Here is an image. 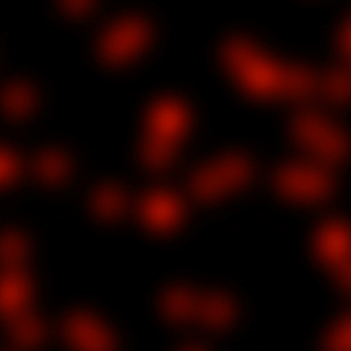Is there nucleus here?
Here are the masks:
<instances>
[{
    "label": "nucleus",
    "instance_id": "obj_18",
    "mask_svg": "<svg viewBox=\"0 0 351 351\" xmlns=\"http://www.w3.org/2000/svg\"><path fill=\"white\" fill-rule=\"evenodd\" d=\"M326 351H351V313H343L329 328L323 339Z\"/></svg>",
    "mask_w": 351,
    "mask_h": 351
},
{
    "label": "nucleus",
    "instance_id": "obj_19",
    "mask_svg": "<svg viewBox=\"0 0 351 351\" xmlns=\"http://www.w3.org/2000/svg\"><path fill=\"white\" fill-rule=\"evenodd\" d=\"M339 62L351 66V16L346 19L337 36Z\"/></svg>",
    "mask_w": 351,
    "mask_h": 351
},
{
    "label": "nucleus",
    "instance_id": "obj_1",
    "mask_svg": "<svg viewBox=\"0 0 351 351\" xmlns=\"http://www.w3.org/2000/svg\"><path fill=\"white\" fill-rule=\"evenodd\" d=\"M219 58L228 78L252 101L314 104L318 72L281 59L255 40L234 36L223 44Z\"/></svg>",
    "mask_w": 351,
    "mask_h": 351
},
{
    "label": "nucleus",
    "instance_id": "obj_5",
    "mask_svg": "<svg viewBox=\"0 0 351 351\" xmlns=\"http://www.w3.org/2000/svg\"><path fill=\"white\" fill-rule=\"evenodd\" d=\"M155 36V27L145 15H119L108 21L96 36L95 58L108 69L127 68L144 56Z\"/></svg>",
    "mask_w": 351,
    "mask_h": 351
},
{
    "label": "nucleus",
    "instance_id": "obj_7",
    "mask_svg": "<svg viewBox=\"0 0 351 351\" xmlns=\"http://www.w3.org/2000/svg\"><path fill=\"white\" fill-rule=\"evenodd\" d=\"M254 175V166L247 157L226 153L195 170L186 193L193 202L213 203L244 189Z\"/></svg>",
    "mask_w": 351,
    "mask_h": 351
},
{
    "label": "nucleus",
    "instance_id": "obj_6",
    "mask_svg": "<svg viewBox=\"0 0 351 351\" xmlns=\"http://www.w3.org/2000/svg\"><path fill=\"white\" fill-rule=\"evenodd\" d=\"M160 308L165 317L176 323H195L213 330L230 325L236 306L229 296L215 292H200L177 285L162 296Z\"/></svg>",
    "mask_w": 351,
    "mask_h": 351
},
{
    "label": "nucleus",
    "instance_id": "obj_13",
    "mask_svg": "<svg viewBox=\"0 0 351 351\" xmlns=\"http://www.w3.org/2000/svg\"><path fill=\"white\" fill-rule=\"evenodd\" d=\"M318 78L319 86L314 104L339 106L350 102L351 66L339 62L331 69L318 72Z\"/></svg>",
    "mask_w": 351,
    "mask_h": 351
},
{
    "label": "nucleus",
    "instance_id": "obj_3",
    "mask_svg": "<svg viewBox=\"0 0 351 351\" xmlns=\"http://www.w3.org/2000/svg\"><path fill=\"white\" fill-rule=\"evenodd\" d=\"M193 124V109L182 97L168 93L154 98L142 123L139 152L144 166L156 173L169 170L190 136Z\"/></svg>",
    "mask_w": 351,
    "mask_h": 351
},
{
    "label": "nucleus",
    "instance_id": "obj_10",
    "mask_svg": "<svg viewBox=\"0 0 351 351\" xmlns=\"http://www.w3.org/2000/svg\"><path fill=\"white\" fill-rule=\"evenodd\" d=\"M311 248L318 263L350 295L351 226L348 219L329 216L317 226Z\"/></svg>",
    "mask_w": 351,
    "mask_h": 351
},
{
    "label": "nucleus",
    "instance_id": "obj_11",
    "mask_svg": "<svg viewBox=\"0 0 351 351\" xmlns=\"http://www.w3.org/2000/svg\"><path fill=\"white\" fill-rule=\"evenodd\" d=\"M60 334L64 343L74 351L117 349V340L111 328L90 311H77L66 317Z\"/></svg>",
    "mask_w": 351,
    "mask_h": 351
},
{
    "label": "nucleus",
    "instance_id": "obj_12",
    "mask_svg": "<svg viewBox=\"0 0 351 351\" xmlns=\"http://www.w3.org/2000/svg\"><path fill=\"white\" fill-rule=\"evenodd\" d=\"M38 100V87L25 77H11L2 83V112L10 119L19 121L29 117L36 111Z\"/></svg>",
    "mask_w": 351,
    "mask_h": 351
},
{
    "label": "nucleus",
    "instance_id": "obj_16",
    "mask_svg": "<svg viewBox=\"0 0 351 351\" xmlns=\"http://www.w3.org/2000/svg\"><path fill=\"white\" fill-rule=\"evenodd\" d=\"M29 163L14 148L3 144L0 147V191L12 188L25 177Z\"/></svg>",
    "mask_w": 351,
    "mask_h": 351
},
{
    "label": "nucleus",
    "instance_id": "obj_9",
    "mask_svg": "<svg viewBox=\"0 0 351 351\" xmlns=\"http://www.w3.org/2000/svg\"><path fill=\"white\" fill-rule=\"evenodd\" d=\"M191 201L186 192L157 184L136 197L131 213L149 233L168 237L178 232L185 223Z\"/></svg>",
    "mask_w": 351,
    "mask_h": 351
},
{
    "label": "nucleus",
    "instance_id": "obj_4",
    "mask_svg": "<svg viewBox=\"0 0 351 351\" xmlns=\"http://www.w3.org/2000/svg\"><path fill=\"white\" fill-rule=\"evenodd\" d=\"M291 129L302 156L337 170L349 156V136L320 104L296 106Z\"/></svg>",
    "mask_w": 351,
    "mask_h": 351
},
{
    "label": "nucleus",
    "instance_id": "obj_15",
    "mask_svg": "<svg viewBox=\"0 0 351 351\" xmlns=\"http://www.w3.org/2000/svg\"><path fill=\"white\" fill-rule=\"evenodd\" d=\"M35 178L48 185L58 184L67 178L71 170V161L64 154L56 149L43 151L29 166Z\"/></svg>",
    "mask_w": 351,
    "mask_h": 351
},
{
    "label": "nucleus",
    "instance_id": "obj_8",
    "mask_svg": "<svg viewBox=\"0 0 351 351\" xmlns=\"http://www.w3.org/2000/svg\"><path fill=\"white\" fill-rule=\"evenodd\" d=\"M273 182L285 201L300 205L322 204L334 193L336 170L302 156L282 165L274 173Z\"/></svg>",
    "mask_w": 351,
    "mask_h": 351
},
{
    "label": "nucleus",
    "instance_id": "obj_14",
    "mask_svg": "<svg viewBox=\"0 0 351 351\" xmlns=\"http://www.w3.org/2000/svg\"><path fill=\"white\" fill-rule=\"evenodd\" d=\"M134 200L115 185H103L98 188L92 197L94 213L104 219L122 217L132 211Z\"/></svg>",
    "mask_w": 351,
    "mask_h": 351
},
{
    "label": "nucleus",
    "instance_id": "obj_17",
    "mask_svg": "<svg viewBox=\"0 0 351 351\" xmlns=\"http://www.w3.org/2000/svg\"><path fill=\"white\" fill-rule=\"evenodd\" d=\"M101 2L90 0H56L52 4L58 14L73 24H84L95 18L100 9Z\"/></svg>",
    "mask_w": 351,
    "mask_h": 351
},
{
    "label": "nucleus",
    "instance_id": "obj_2",
    "mask_svg": "<svg viewBox=\"0 0 351 351\" xmlns=\"http://www.w3.org/2000/svg\"><path fill=\"white\" fill-rule=\"evenodd\" d=\"M0 318L16 350H32L47 337L35 306V283L28 267L29 243L14 230L0 239Z\"/></svg>",
    "mask_w": 351,
    "mask_h": 351
}]
</instances>
